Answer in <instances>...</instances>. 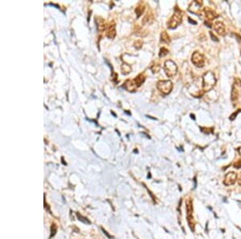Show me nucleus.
Here are the masks:
<instances>
[{
  "label": "nucleus",
  "mask_w": 241,
  "mask_h": 239,
  "mask_svg": "<svg viewBox=\"0 0 241 239\" xmlns=\"http://www.w3.org/2000/svg\"><path fill=\"white\" fill-rule=\"evenodd\" d=\"M216 84V76L211 71H208L203 76V89L204 92H208L214 88Z\"/></svg>",
  "instance_id": "nucleus-1"
},
{
  "label": "nucleus",
  "mask_w": 241,
  "mask_h": 239,
  "mask_svg": "<svg viewBox=\"0 0 241 239\" xmlns=\"http://www.w3.org/2000/svg\"><path fill=\"white\" fill-rule=\"evenodd\" d=\"M182 20H183V12L178 9V7H176L174 8V13L167 23L168 28L171 29L177 28L182 23Z\"/></svg>",
  "instance_id": "nucleus-2"
},
{
  "label": "nucleus",
  "mask_w": 241,
  "mask_h": 239,
  "mask_svg": "<svg viewBox=\"0 0 241 239\" xmlns=\"http://www.w3.org/2000/svg\"><path fill=\"white\" fill-rule=\"evenodd\" d=\"M163 69L168 77H173L177 74V72H178L177 65L175 64V62H174L171 60H167L165 61Z\"/></svg>",
  "instance_id": "nucleus-3"
},
{
  "label": "nucleus",
  "mask_w": 241,
  "mask_h": 239,
  "mask_svg": "<svg viewBox=\"0 0 241 239\" xmlns=\"http://www.w3.org/2000/svg\"><path fill=\"white\" fill-rule=\"evenodd\" d=\"M157 89L163 94H169L173 89V84L169 80H162L157 82Z\"/></svg>",
  "instance_id": "nucleus-4"
},
{
  "label": "nucleus",
  "mask_w": 241,
  "mask_h": 239,
  "mask_svg": "<svg viewBox=\"0 0 241 239\" xmlns=\"http://www.w3.org/2000/svg\"><path fill=\"white\" fill-rule=\"evenodd\" d=\"M191 61L198 68H203L205 65V57L202 53L198 52H195L192 54Z\"/></svg>",
  "instance_id": "nucleus-5"
},
{
  "label": "nucleus",
  "mask_w": 241,
  "mask_h": 239,
  "mask_svg": "<svg viewBox=\"0 0 241 239\" xmlns=\"http://www.w3.org/2000/svg\"><path fill=\"white\" fill-rule=\"evenodd\" d=\"M203 5V2L199 0H195L192 1L190 5H189L188 11L190 12L194 13L195 15H200L201 13V7Z\"/></svg>",
  "instance_id": "nucleus-6"
},
{
  "label": "nucleus",
  "mask_w": 241,
  "mask_h": 239,
  "mask_svg": "<svg viewBox=\"0 0 241 239\" xmlns=\"http://www.w3.org/2000/svg\"><path fill=\"white\" fill-rule=\"evenodd\" d=\"M238 179V176H237V174L236 172H233V171H230L227 174L225 177H224V184L226 185V186H231V185H233L236 181Z\"/></svg>",
  "instance_id": "nucleus-7"
},
{
  "label": "nucleus",
  "mask_w": 241,
  "mask_h": 239,
  "mask_svg": "<svg viewBox=\"0 0 241 239\" xmlns=\"http://www.w3.org/2000/svg\"><path fill=\"white\" fill-rule=\"evenodd\" d=\"M213 28L215 29V31L219 35H225L226 29H225V25H224V23L223 22H221V21H216V23H214Z\"/></svg>",
  "instance_id": "nucleus-8"
},
{
  "label": "nucleus",
  "mask_w": 241,
  "mask_h": 239,
  "mask_svg": "<svg viewBox=\"0 0 241 239\" xmlns=\"http://www.w3.org/2000/svg\"><path fill=\"white\" fill-rule=\"evenodd\" d=\"M204 13H205V15H206L207 19L208 20L211 21L216 20V18L218 17V15L216 14V12L214 10H212L211 8H204Z\"/></svg>",
  "instance_id": "nucleus-9"
},
{
  "label": "nucleus",
  "mask_w": 241,
  "mask_h": 239,
  "mask_svg": "<svg viewBox=\"0 0 241 239\" xmlns=\"http://www.w3.org/2000/svg\"><path fill=\"white\" fill-rule=\"evenodd\" d=\"M124 88L126 89V90L129 91V92H133L137 89V86H136L135 82L134 81H132V80H127L126 81V82L124 83Z\"/></svg>",
  "instance_id": "nucleus-10"
},
{
  "label": "nucleus",
  "mask_w": 241,
  "mask_h": 239,
  "mask_svg": "<svg viewBox=\"0 0 241 239\" xmlns=\"http://www.w3.org/2000/svg\"><path fill=\"white\" fill-rule=\"evenodd\" d=\"M106 35L109 39H113L115 37L116 35V29H115V25H110L109 26V28H107L106 31Z\"/></svg>",
  "instance_id": "nucleus-11"
},
{
  "label": "nucleus",
  "mask_w": 241,
  "mask_h": 239,
  "mask_svg": "<svg viewBox=\"0 0 241 239\" xmlns=\"http://www.w3.org/2000/svg\"><path fill=\"white\" fill-rule=\"evenodd\" d=\"M145 79H146V78H145V76H144L143 73H141V74H139L133 81L135 82L137 87H139V86H141L142 84H143V82L145 81Z\"/></svg>",
  "instance_id": "nucleus-12"
},
{
  "label": "nucleus",
  "mask_w": 241,
  "mask_h": 239,
  "mask_svg": "<svg viewBox=\"0 0 241 239\" xmlns=\"http://www.w3.org/2000/svg\"><path fill=\"white\" fill-rule=\"evenodd\" d=\"M161 41L166 44H169L171 42V38H170L168 34L166 33V32H162L161 33Z\"/></svg>",
  "instance_id": "nucleus-13"
},
{
  "label": "nucleus",
  "mask_w": 241,
  "mask_h": 239,
  "mask_svg": "<svg viewBox=\"0 0 241 239\" xmlns=\"http://www.w3.org/2000/svg\"><path fill=\"white\" fill-rule=\"evenodd\" d=\"M231 101H236L238 100L239 98V92L238 90L236 89V88L234 86L232 87V90H231Z\"/></svg>",
  "instance_id": "nucleus-14"
},
{
  "label": "nucleus",
  "mask_w": 241,
  "mask_h": 239,
  "mask_svg": "<svg viewBox=\"0 0 241 239\" xmlns=\"http://www.w3.org/2000/svg\"><path fill=\"white\" fill-rule=\"evenodd\" d=\"M152 20H153V15H152L151 13L147 12V14H146V15H145V17H144L142 23H143L144 24H146V23H150V21Z\"/></svg>",
  "instance_id": "nucleus-15"
},
{
  "label": "nucleus",
  "mask_w": 241,
  "mask_h": 239,
  "mask_svg": "<svg viewBox=\"0 0 241 239\" xmlns=\"http://www.w3.org/2000/svg\"><path fill=\"white\" fill-rule=\"evenodd\" d=\"M130 71V66L129 65H126V64H124L123 65H122V73H124V74H128Z\"/></svg>",
  "instance_id": "nucleus-16"
},
{
  "label": "nucleus",
  "mask_w": 241,
  "mask_h": 239,
  "mask_svg": "<svg viewBox=\"0 0 241 239\" xmlns=\"http://www.w3.org/2000/svg\"><path fill=\"white\" fill-rule=\"evenodd\" d=\"M169 53L168 49H166V48H162L160 49V52H159V56L160 57H163L166 55H167Z\"/></svg>",
  "instance_id": "nucleus-17"
},
{
  "label": "nucleus",
  "mask_w": 241,
  "mask_h": 239,
  "mask_svg": "<svg viewBox=\"0 0 241 239\" xmlns=\"http://www.w3.org/2000/svg\"><path fill=\"white\" fill-rule=\"evenodd\" d=\"M143 11H144V7H140V6H139V7H138V8H136L135 11L136 13L138 14V17H139V16L142 14Z\"/></svg>",
  "instance_id": "nucleus-18"
},
{
  "label": "nucleus",
  "mask_w": 241,
  "mask_h": 239,
  "mask_svg": "<svg viewBox=\"0 0 241 239\" xmlns=\"http://www.w3.org/2000/svg\"><path fill=\"white\" fill-rule=\"evenodd\" d=\"M150 69L153 71V73H158V71H159V69H160V66L158 65H155L152 66V67L150 68Z\"/></svg>",
  "instance_id": "nucleus-19"
},
{
  "label": "nucleus",
  "mask_w": 241,
  "mask_h": 239,
  "mask_svg": "<svg viewBox=\"0 0 241 239\" xmlns=\"http://www.w3.org/2000/svg\"><path fill=\"white\" fill-rule=\"evenodd\" d=\"M234 167L236 168H241V159H240V160H238V161H236L235 164H234Z\"/></svg>",
  "instance_id": "nucleus-20"
},
{
  "label": "nucleus",
  "mask_w": 241,
  "mask_h": 239,
  "mask_svg": "<svg viewBox=\"0 0 241 239\" xmlns=\"http://www.w3.org/2000/svg\"><path fill=\"white\" fill-rule=\"evenodd\" d=\"M134 45H135L136 48H140L142 46V42H141V41H137V42H135V44H134Z\"/></svg>",
  "instance_id": "nucleus-21"
},
{
  "label": "nucleus",
  "mask_w": 241,
  "mask_h": 239,
  "mask_svg": "<svg viewBox=\"0 0 241 239\" xmlns=\"http://www.w3.org/2000/svg\"><path fill=\"white\" fill-rule=\"evenodd\" d=\"M210 34H211V38H212V39H213V41H218V38L216 37V35H213V33H212V32H210Z\"/></svg>",
  "instance_id": "nucleus-22"
},
{
  "label": "nucleus",
  "mask_w": 241,
  "mask_h": 239,
  "mask_svg": "<svg viewBox=\"0 0 241 239\" xmlns=\"http://www.w3.org/2000/svg\"><path fill=\"white\" fill-rule=\"evenodd\" d=\"M238 184H239V185L241 187V174L238 177Z\"/></svg>",
  "instance_id": "nucleus-23"
},
{
  "label": "nucleus",
  "mask_w": 241,
  "mask_h": 239,
  "mask_svg": "<svg viewBox=\"0 0 241 239\" xmlns=\"http://www.w3.org/2000/svg\"><path fill=\"white\" fill-rule=\"evenodd\" d=\"M188 20H189V22H191V23H194V24H196L195 22H193V21H192V20H191V18H188Z\"/></svg>",
  "instance_id": "nucleus-24"
}]
</instances>
